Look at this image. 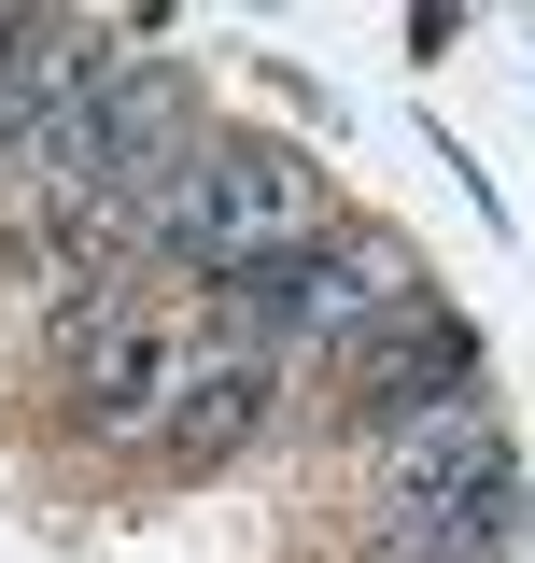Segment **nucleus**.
Listing matches in <instances>:
<instances>
[{
  "label": "nucleus",
  "instance_id": "obj_1",
  "mask_svg": "<svg viewBox=\"0 0 535 563\" xmlns=\"http://www.w3.org/2000/svg\"><path fill=\"white\" fill-rule=\"evenodd\" d=\"M296 240H325V169L296 141H198L170 169L155 225H141V254H170V268H198V282H240L268 254H296Z\"/></svg>",
  "mask_w": 535,
  "mask_h": 563
},
{
  "label": "nucleus",
  "instance_id": "obj_2",
  "mask_svg": "<svg viewBox=\"0 0 535 563\" xmlns=\"http://www.w3.org/2000/svg\"><path fill=\"white\" fill-rule=\"evenodd\" d=\"M198 352H226V310L184 324V310H155L141 282H85L57 310V380L85 395L99 437H170V395L198 380Z\"/></svg>",
  "mask_w": 535,
  "mask_h": 563
},
{
  "label": "nucleus",
  "instance_id": "obj_3",
  "mask_svg": "<svg viewBox=\"0 0 535 563\" xmlns=\"http://www.w3.org/2000/svg\"><path fill=\"white\" fill-rule=\"evenodd\" d=\"M408 296H423V282H408L395 240H296V254L240 268L211 310H226V339H240V352H268V339H338V352H352L367 324H395Z\"/></svg>",
  "mask_w": 535,
  "mask_h": 563
},
{
  "label": "nucleus",
  "instance_id": "obj_4",
  "mask_svg": "<svg viewBox=\"0 0 535 563\" xmlns=\"http://www.w3.org/2000/svg\"><path fill=\"white\" fill-rule=\"evenodd\" d=\"M466 380H479V339L437 310V296H408L395 324L352 339V395H367V422H423V409H451Z\"/></svg>",
  "mask_w": 535,
  "mask_h": 563
},
{
  "label": "nucleus",
  "instance_id": "obj_5",
  "mask_svg": "<svg viewBox=\"0 0 535 563\" xmlns=\"http://www.w3.org/2000/svg\"><path fill=\"white\" fill-rule=\"evenodd\" d=\"M254 422H268V352L226 339V352H198V380L170 395V437H155V451H170V465H226Z\"/></svg>",
  "mask_w": 535,
  "mask_h": 563
}]
</instances>
